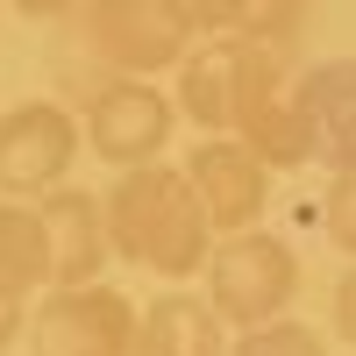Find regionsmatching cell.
Segmentation results:
<instances>
[{
	"mask_svg": "<svg viewBox=\"0 0 356 356\" xmlns=\"http://www.w3.org/2000/svg\"><path fill=\"white\" fill-rule=\"evenodd\" d=\"M107 228H114V257L136 271H164V278H193L214 257V221L193 193L186 164H129L107 186Z\"/></svg>",
	"mask_w": 356,
	"mask_h": 356,
	"instance_id": "6da1fadb",
	"label": "cell"
},
{
	"mask_svg": "<svg viewBox=\"0 0 356 356\" xmlns=\"http://www.w3.org/2000/svg\"><path fill=\"white\" fill-rule=\"evenodd\" d=\"M235 136L271 164V171H300L314 164V129L300 107V72H292V50L243 36V57H235Z\"/></svg>",
	"mask_w": 356,
	"mask_h": 356,
	"instance_id": "7a4b0ae2",
	"label": "cell"
},
{
	"mask_svg": "<svg viewBox=\"0 0 356 356\" xmlns=\"http://www.w3.org/2000/svg\"><path fill=\"white\" fill-rule=\"evenodd\" d=\"M292 292H300V257H292V243L271 235V228H235V235L214 243V257H207V300L221 307L228 328L278 321L292 307Z\"/></svg>",
	"mask_w": 356,
	"mask_h": 356,
	"instance_id": "3957f363",
	"label": "cell"
},
{
	"mask_svg": "<svg viewBox=\"0 0 356 356\" xmlns=\"http://www.w3.org/2000/svg\"><path fill=\"white\" fill-rule=\"evenodd\" d=\"M79 50L93 57L100 72H136L157 79L178 72L193 50V29L171 0H86L79 8Z\"/></svg>",
	"mask_w": 356,
	"mask_h": 356,
	"instance_id": "277c9868",
	"label": "cell"
},
{
	"mask_svg": "<svg viewBox=\"0 0 356 356\" xmlns=\"http://www.w3.org/2000/svg\"><path fill=\"white\" fill-rule=\"evenodd\" d=\"M171 122H178V100L157 93V86L136 79V72H107L93 93H86V150L100 164H114V171L157 164L164 143H171Z\"/></svg>",
	"mask_w": 356,
	"mask_h": 356,
	"instance_id": "5b68a950",
	"label": "cell"
},
{
	"mask_svg": "<svg viewBox=\"0 0 356 356\" xmlns=\"http://www.w3.org/2000/svg\"><path fill=\"white\" fill-rule=\"evenodd\" d=\"M136 328L143 314L107 278L50 285V300L29 314V349L36 356H136Z\"/></svg>",
	"mask_w": 356,
	"mask_h": 356,
	"instance_id": "8992f818",
	"label": "cell"
},
{
	"mask_svg": "<svg viewBox=\"0 0 356 356\" xmlns=\"http://www.w3.org/2000/svg\"><path fill=\"white\" fill-rule=\"evenodd\" d=\"M86 122H72V107L57 100H22L0 114V193L15 200H43L50 186H65L79 164Z\"/></svg>",
	"mask_w": 356,
	"mask_h": 356,
	"instance_id": "52a82bcc",
	"label": "cell"
},
{
	"mask_svg": "<svg viewBox=\"0 0 356 356\" xmlns=\"http://www.w3.org/2000/svg\"><path fill=\"white\" fill-rule=\"evenodd\" d=\"M186 178H193V193H200V207H207V221H214L221 235L257 228L264 193H271V164H264L235 129L200 136V143H193V157H186Z\"/></svg>",
	"mask_w": 356,
	"mask_h": 356,
	"instance_id": "ba28073f",
	"label": "cell"
},
{
	"mask_svg": "<svg viewBox=\"0 0 356 356\" xmlns=\"http://www.w3.org/2000/svg\"><path fill=\"white\" fill-rule=\"evenodd\" d=\"M43 228H50V285H93L114 264L107 200H93L86 186H50L43 193Z\"/></svg>",
	"mask_w": 356,
	"mask_h": 356,
	"instance_id": "9c48e42d",
	"label": "cell"
},
{
	"mask_svg": "<svg viewBox=\"0 0 356 356\" xmlns=\"http://www.w3.org/2000/svg\"><path fill=\"white\" fill-rule=\"evenodd\" d=\"M300 107L314 129V164L349 171L356 164V57H321L300 72Z\"/></svg>",
	"mask_w": 356,
	"mask_h": 356,
	"instance_id": "30bf717a",
	"label": "cell"
},
{
	"mask_svg": "<svg viewBox=\"0 0 356 356\" xmlns=\"http://www.w3.org/2000/svg\"><path fill=\"white\" fill-rule=\"evenodd\" d=\"M136 356H228V321L200 292H157L143 307Z\"/></svg>",
	"mask_w": 356,
	"mask_h": 356,
	"instance_id": "8fae6325",
	"label": "cell"
},
{
	"mask_svg": "<svg viewBox=\"0 0 356 356\" xmlns=\"http://www.w3.org/2000/svg\"><path fill=\"white\" fill-rule=\"evenodd\" d=\"M235 57H243V29H228V36H207L200 50H186V65H178V114H186L193 129L221 136L235 122Z\"/></svg>",
	"mask_w": 356,
	"mask_h": 356,
	"instance_id": "7c38bea8",
	"label": "cell"
},
{
	"mask_svg": "<svg viewBox=\"0 0 356 356\" xmlns=\"http://www.w3.org/2000/svg\"><path fill=\"white\" fill-rule=\"evenodd\" d=\"M0 285L8 292H36L50 285V228H43V200H0Z\"/></svg>",
	"mask_w": 356,
	"mask_h": 356,
	"instance_id": "4fadbf2b",
	"label": "cell"
},
{
	"mask_svg": "<svg viewBox=\"0 0 356 356\" xmlns=\"http://www.w3.org/2000/svg\"><path fill=\"white\" fill-rule=\"evenodd\" d=\"M228 356H328V342H321L307 321H264V328H243V342H228Z\"/></svg>",
	"mask_w": 356,
	"mask_h": 356,
	"instance_id": "5bb4252c",
	"label": "cell"
},
{
	"mask_svg": "<svg viewBox=\"0 0 356 356\" xmlns=\"http://www.w3.org/2000/svg\"><path fill=\"white\" fill-rule=\"evenodd\" d=\"M307 15H314V0H250V15H243V36L292 50V43L307 36Z\"/></svg>",
	"mask_w": 356,
	"mask_h": 356,
	"instance_id": "9a60e30c",
	"label": "cell"
},
{
	"mask_svg": "<svg viewBox=\"0 0 356 356\" xmlns=\"http://www.w3.org/2000/svg\"><path fill=\"white\" fill-rule=\"evenodd\" d=\"M321 228H328V243L356 257V164L328 178V200H321Z\"/></svg>",
	"mask_w": 356,
	"mask_h": 356,
	"instance_id": "2e32d148",
	"label": "cell"
},
{
	"mask_svg": "<svg viewBox=\"0 0 356 356\" xmlns=\"http://www.w3.org/2000/svg\"><path fill=\"white\" fill-rule=\"evenodd\" d=\"M171 8L186 15V29H193V36H228V29H243L250 0H171Z\"/></svg>",
	"mask_w": 356,
	"mask_h": 356,
	"instance_id": "e0dca14e",
	"label": "cell"
},
{
	"mask_svg": "<svg viewBox=\"0 0 356 356\" xmlns=\"http://www.w3.org/2000/svg\"><path fill=\"white\" fill-rule=\"evenodd\" d=\"M22 328H29V292H8V285H0V349H15Z\"/></svg>",
	"mask_w": 356,
	"mask_h": 356,
	"instance_id": "ac0fdd59",
	"label": "cell"
},
{
	"mask_svg": "<svg viewBox=\"0 0 356 356\" xmlns=\"http://www.w3.org/2000/svg\"><path fill=\"white\" fill-rule=\"evenodd\" d=\"M335 335L356 349V271H342V285H335Z\"/></svg>",
	"mask_w": 356,
	"mask_h": 356,
	"instance_id": "d6986e66",
	"label": "cell"
},
{
	"mask_svg": "<svg viewBox=\"0 0 356 356\" xmlns=\"http://www.w3.org/2000/svg\"><path fill=\"white\" fill-rule=\"evenodd\" d=\"M15 8L29 15V22H65V15H79L86 0H15Z\"/></svg>",
	"mask_w": 356,
	"mask_h": 356,
	"instance_id": "ffe728a7",
	"label": "cell"
}]
</instances>
